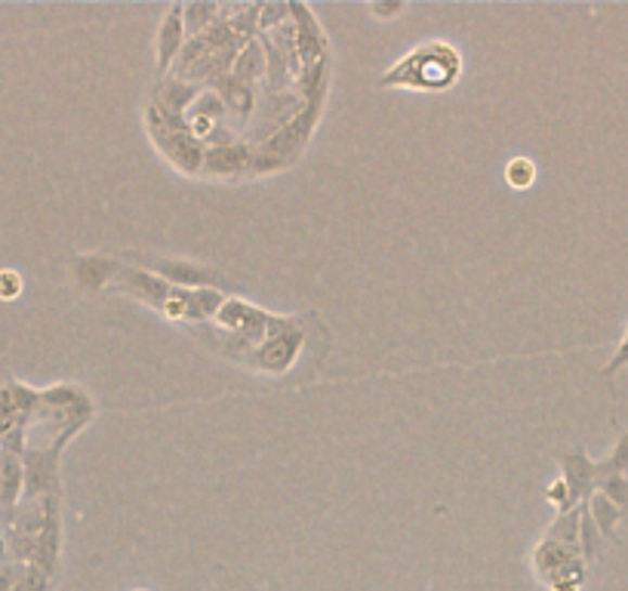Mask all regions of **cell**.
Here are the masks:
<instances>
[{
  "label": "cell",
  "mask_w": 628,
  "mask_h": 591,
  "mask_svg": "<svg viewBox=\"0 0 628 591\" xmlns=\"http://www.w3.org/2000/svg\"><path fill=\"white\" fill-rule=\"evenodd\" d=\"M462 75V56L457 53V47L450 43H425L413 50L410 56H403L382 77L380 87H407V90H450Z\"/></svg>",
  "instance_id": "obj_1"
},
{
  "label": "cell",
  "mask_w": 628,
  "mask_h": 591,
  "mask_svg": "<svg viewBox=\"0 0 628 591\" xmlns=\"http://www.w3.org/2000/svg\"><path fill=\"white\" fill-rule=\"evenodd\" d=\"M321 105H324V93H318L315 99H308V105H305L299 115H293L286 120L281 130H274V133L268 136V142L262 145V154L271 157L278 167H284L290 164L296 154L303 152L305 145H308V136L315 130V124H318V115H321Z\"/></svg>",
  "instance_id": "obj_2"
},
{
  "label": "cell",
  "mask_w": 628,
  "mask_h": 591,
  "mask_svg": "<svg viewBox=\"0 0 628 591\" xmlns=\"http://www.w3.org/2000/svg\"><path fill=\"white\" fill-rule=\"evenodd\" d=\"M149 130H152V139L157 142V149L170 157L172 164L182 172H197L204 167V157H207V149L204 142H197L189 130H172L167 127L154 108H149Z\"/></svg>",
  "instance_id": "obj_3"
},
{
  "label": "cell",
  "mask_w": 628,
  "mask_h": 591,
  "mask_svg": "<svg viewBox=\"0 0 628 591\" xmlns=\"http://www.w3.org/2000/svg\"><path fill=\"white\" fill-rule=\"evenodd\" d=\"M303 343V333H299L296 326H286L281 333L268 336L266 343L249 355V367H256V370H262V373H284V370H290L293 361L299 358Z\"/></svg>",
  "instance_id": "obj_4"
},
{
  "label": "cell",
  "mask_w": 628,
  "mask_h": 591,
  "mask_svg": "<svg viewBox=\"0 0 628 591\" xmlns=\"http://www.w3.org/2000/svg\"><path fill=\"white\" fill-rule=\"evenodd\" d=\"M182 10H185L182 3H172L170 13L164 16L161 28H157V43H154V50H157V77L167 75V68L182 53V43H185V16H182Z\"/></svg>",
  "instance_id": "obj_5"
},
{
  "label": "cell",
  "mask_w": 628,
  "mask_h": 591,
  "mask_svg": "<svg viewBox=\"0 0 628 591\" xmlns=\"http://www.w3.org/2000/svg\"><path fill=\"white\" fill-rule=\"evenodd\" d=\"M59 552H62V530H59V515L56 505H50V512L43 517V527H40L38 539H35V567L47 576H53L59 567Z\"/></svg>",
  "instance_id": "obj_6"
},
{
  "label": "cell",
  "mask_w": 628,
  "mask_h": 591,
  "mask_svg": "<svg viewBox=\"0 0 628 591\" xmlns=\"http://www.w3.org/2000/svg\"><path fill=\"white\" fill-rule=\"evenodd\" d=\"M534 564H536V573H539V579L546 582V579H549V576H554V573L571 570V567H579V564H586V561H582L579 549H571V545H564V542H554V539H549V536H546V539L539 542V549H536Z\"/></svg>",
  "instance_id": "obj_7"
},
{
  "label": "cell",
  "mask_w": 628,
  "mask_h": 591,
  "mask_svg": "<svg viewBox=\"0 0 628 591\" xmlns=\"http://www.w3.org/2000/svg\"><path fill=\"white\" fill-rule=\"evenodd\" d=\"M561 465H564V484H567V490H571V502H582V499L589 497L591 487H594V462L586 459V453H567V457L561 459Z\"/></svg>",
  "instance_id": "obj_8"
},
{
  "label": "cell",
  "mask_w": 628,
  "mask_h": 591,
  "mask_svg": "<svg viewBox=\"0 0 628 591\" xmlns=\"http://www.w3.org/2000/svg\"><path fill=\"white\" fill-rule=\"evenodd\" d=\"M152 266L161 278H167L172 284H191V286L222 284V274L213 271V268L191 266V262H176V259H154Z\"/></svg>",
  "instance_id": "obj_9"
},
{
  "label": "cell",
  "mask_w": 628,
  "mask_h": 591,
  "mask_svg": "<svg viewBox=\"0 0 628 591\" xmlns=\"http://www.w3.org/2000/svg\"><path fill=\"white\" fill-rule=\"evenodd\" d=\"M204 167L216 170L219 176H234V172L256 170V157L247 145H216L204 157Z\"/></svg>",
  "instance_id": "obj_10"
},
{
  "label": "cell",
  "mask_w": 628,
  "mask_h": 591,
  "mask_svg": "<svg viewBox=\"0 0 628 591\" xmlns=\"http://www.w3.org/2000/svg\"><path fill=\"white\" fill-rule=\"evenodd\" d=\"M124 290L139 296V299L161 303V306H167V299H170V286L152 278V274H145V271H136V268H127V286Z\"/></svg>",
  "instance_id": "obj_11"
},
{
  "label": "cell",
  "mask_w": 628,
  "mask_h": 591,
  "mask_svg": "<svg viewBox=\"0 0 628 591\" xmlns=\"http://www.w3.org/2000/svg\"><path fill=\"white\" fill-rule=\"evenodd\" d=\"M259 75H266V50L256 40H247V47L238 53L234 65H231V77L253 83Z\"/></svg>",
  "instance_id": "obj_12"
},
{
  "label": "cell",
  "mask_w": 628,
  "mask_h": 591,
  "mask_svg": "<svg viewBox=\"0 0 628 591\" xmlns=\"http://www.w3.org/2000/svg\"><path fill=\"white\" fill-rule=\"evenodd\" d=\"M117 266L112 259H102V256H80L75 262V274L84 290H99L105 278H112Z\"/></svg>",
  "instance_id": "obj_13"
},
{
  "label": "cell",
  "mask_w": 628,
  "mask_h": 591,
  "mask_svg": "<svg viewBox=\"0 0 628 591\" xmlns=\"http://www.w3.org/2000/svg\"><path fill=\"white\" fill-rule=\"evenodd\" d=\"M25 468L13 453H0V505H13L20 497Z\"/></svg>",
  "instance_id": "obj_14"
},
{
  "label": "cell",
  "mask_w": 628,
  "mask_h": 591,
  "mask_svg": "<svg viewBox=\"0 0 628 591\" xmlns=\"http://www.w3.org/2000/svg\"><path fill=\"white\" fill-rule=\"evenodd\" d=\"M216 90H219V99L231 105V108H238V112H244L249 115V108H253V87L244 83V80H238V77H219L216 80Z\"/></svg>",
  "instance_id": "obj_15"
},
{
  "label": "cell",
  "mask_w": 628,
  "mask_h": 591,
  "mask_svg": "<svg viewBox=\"0 0 628 591\" xmlns=\"http://www.w3.org/2000/svg\"><path fill=\"white\" fill-rule=\"evenodd\" d=\"M182 16H185V31H191L194 38H201L207 28L216 25L219 7H213V3H191V7L182 10Z\"/></svg>",
  "instance_id": "obj_16"
},
{
  "label": "cell",
  "mask_w": 628,
  "mask_h": 591,
  "mask_svg": "<svg viewBox=\"0 0 628 591\" xmlns=\"http://www.w3.org/2000/svg\"><path fill=\"white\" fill-rule=\"evenodd\" d=\"M579 524H582V512H564V515L554 521L549 527V539L554 542H564L571 549H579Z\"/></svg>",
  "instance_id": "obj_17"
},
{
  "label": "cell",
  "mask_w": 628,
  "mask_h": 591,
  "mask_svg": "<svg viewBox=\"0 0 628 591\" xmlns=\"http://www.w3.org/2000/svg\"><path fill=\"white\" fill-rule=\"evenodd\" d=\"M505 182L517 191H527L536 182V164L530 157H512L505 164Z\"/></svg>",
  "instance_id": "obj_18"
},
{
  "label": "cell",
  "mask_w": 628,
  "mask_h": 591,
  "mask_svg": "<svg viewBox=\"0 0 628 591\" xmlns=\"http://www.w3.org/2000/svg\"><path fill=\"white\" fill-rule=\"evenodd\" d=\"M591 521H594V527L601 530L604 536H613V527H616V521H619V512H616V505L610 502L604 493H598V497H591Z\"/></svg>",
  "instance_id": "obj_19"
},
{
  "label": "cell",
  "mask_w": 628,
  "mask_h": 591,
  "mask_svg": "<svg viewBox=\"0 0 628 591\" xmlns=\"http://www.w3.org/2000/svg\"><path fill=\"white\" fill-rule=\"evenodd\" d=\"M53 477V462H47L43 457H31L28 459V490L38 497L40 487H47Z\"/></svg>",
  "instance_id": "obj_20"
},
{
  "label": "cell",
  "mask_w": 628,
  "mask_h": 591,
  "mask_svg": "<svg viewBox=\"0 0 628 591\" xmlns=\"http://www.w3.org/2000/svg\"><path fill=\"white\" fill-rule=\"evenodd\" d=\"M13 591H50V576L40 573L38 567H25Z\"/></svg>",
  "instance_id": "obj_21"
},
{
  "label": "cell",
  "mask_w": 628,
  "mask_h": 591,
  "mask_svg": "<svg viewBox=\"0 0 628 591\" xmlns=\"http://www.w3.org/2000/svg\"><path fill=\"white\" fill-rule=\"evenodd\" d=\"M22 286L25 284H22L20 271H13V268H3V271H0V299H3V303L20 299Z\"/></svg>",
  "instance_id": "obj_22"
},
{
  "label": "cell",
  "mask_w": 628,
  "mask_h": 591,
  "mask_svg": "<svg viewBox=\"0 0 628 591\" xmlns=\"http://www.w3.org/2000/svg\"><path fill=\"white\" fill-rule=\"evenodd\" d=\"M290 16V7L284 3H278V7H259V20L256 25L266 31V28H278V25H284V20Z\"/></svg>",
  "instance_id": "obj_23"
},
{
  "label": "cell",
  "mask_w": 628,
  "mask_h": 591,
  "mask_svg": "<svg viewBox=\"0 0 628 591\" xmlns=\"http://www.w3.org/2000/svg\"><path fill=\"white\" fill-rule=\"evenodd\" d=\"M546 497H549V502H554V505H561V512H567V509L573 505L571 490H567V484H564V480H554V484H549Z\"/></svg>",
  "instance_id": "obj_24"
},
{
  "label": "cell",
  "mask_w": 628,
  "mask_h": 591,
  "mask_svg": "<svg viewBox=\"0 0 628 591\" xmlns=\"http://www.w3.org/2000/svg\"><path fill=\"white\" fill-rule=\"evenodd\" d=\"M626 363H628V333H626V339L619 343V351H616V358H613V361H610L607 367H604V376H613V373H616L619 367H626Z\"/></svg>",
  "instance_id": "obj_25"
},
{
  "label": "cell",
  "mask_w": 628,
  "mask_h": 591,
  "mask_svg": "<svg viewBox=\"0 0 628 591\" xmlns=\"http://www.w3.org/2000/svg\"><path fill=\"white\" fill-rule=\"evenodd\" d=\"M25 567H0V591H13Z\"/></svg>",
  "instance_id": "obj_26"
},
{
  "label": "cell",
  "mask_w": 628,
  "mask_h": 591,
  "mask_svg": "<svg viewBox=\"0 0 628 591\" xmlns=\"http://www.w3.org/2000/svg\"><path fill=\"white\" fill-rule=\"evenodd\" d=\"M370 10H373L376 16H388V20H392V16H398L403 7H400V3H392V7H370Z\"/></svg>",
  "instance_id": "obj_27"
},
{
  "label": "cell",
  "mask_w": 628,
  "mask_h": 591,
  "mask_svg": "<svg viewBox=\"0 0 628 591\" xmlns=\"http://www.w3.org/2000/svg\"><path fill=\"white\" fill-rule=\"evenodd\" d=\"M136 591H142V589H136Z\"/></svg>",
  "instance_id": "obj_28"
},
{
  "label": "cell",
  "mask_w": 628,
  "mask_h": 591,
  "mask_svg": "<svg viewBox=\"0 0 628 591\" xmlns=\"http://www.w3.org/2000/svg\"><path fill=\"white\" fill-rule=\"evenodd\" d=\"M0 438H3V435H0Z\"/></svg>",
  "instance_id": "obj_29"
}]
</instances>
